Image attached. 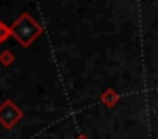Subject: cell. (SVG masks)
I'll use <instances>...</instances> for the list:
<instances>
[{"label":"cell","mask_w":158,"mask_h":139,"mask_svg":"<svg viewBox=\"0 0 158 139\" xmlns=\"http://www.w3.org/2000/svg\"><path fill=\"white\" fill-rule=\"evenodd\" d=\"M100 100H102L104 104L107 105V107H112V105H116V104H117L119 97H117V93L112 90V88H107V90L104 92L102 95H100Z\"/></svg>","instance_id":"3957f363"},{"label":"cell","mask_w":158,"mask_h":139,"mask_svg":"<svg viewBox=\"0 0 158 139\" xmlns=\"http://www.w3.org/2000/svg\"><path fill=\"white\" fill-rule=\"evenodd\" d=\"M12 61H14V54L10 51H4V53H0V63L5 64V66H10Z\"/></svg>","instance_id":"5b68a950"},{"label":"cell","mask_w":158,"mask_h":139,"mask_svg":"<svg viewBox=\"0 0 158 139\" xmlns=\"http://www.w3.org/2000/svg\"><path fill=\"white\" fill-rule=\"evenodd\" d=\"M22 119V110L12 100H5L0 105V124L5 129H10Z\"/></svg>","instance_id":"7a4b0ae2"},{"label":"cell","mask_w":158,"mask_h":139,"mask_svg":"<svg viewBox=\"0 0 158 139\" xmlns=\"http://www.w3.org/2000/svg\"><path fill=\"white\" fill-rule=\"evenodd\" d=\"M10 36H12L10 26H7L5 22H2V20H0V44L4 43V41H7Z\"/></svg>","instance_id":"277c9868"},{"label":"cell","mask_w":158,"mask_h":139,"mask_svg":"<svg viewBox=\"0 0 158 139\" xmlns=\"http://www.w3.org/2000/svg\"><path fill=\"white\" fill-rule=\"evenodd\" d=\"M10 29H12V37L24 47L31 46V44L43 34L41 24L32 19V15H29L27 12L21 14V15L14 20Z\"/></svg>","instance_id":"6da1fadb"}]
</instances>
